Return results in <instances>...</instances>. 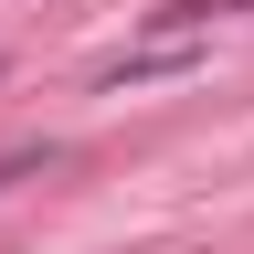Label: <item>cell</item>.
I'll return each instance as SVG.
<instances>
[{
	"label": "cell",
	"instance_id": "cell-1",
	"mask_svg": "<svg viewBox=\"0 0 254 254\" xmlns=\"http://www.w3.org/2000/svg\"><path fill=\"white\" fill-rule=\"evenodd\" d=\"M43 159H53V148H11V159H0V190H11V180H32Z\"/></svg>",
	"mask_w": 254,
	"mask_h": 254
}]
</instances>
